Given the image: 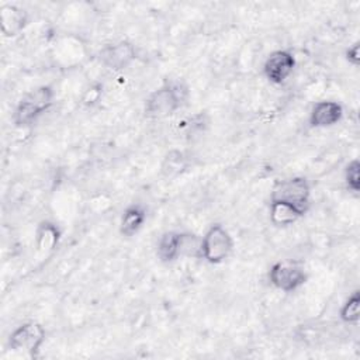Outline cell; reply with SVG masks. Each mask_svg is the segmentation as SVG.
<instances>
[{"label": "cell", "mask_w": 360, "mask_h": 360, "mask_svg": "<svg viewBox=\"0 0 360 360\" xmlns=\"http://www.w3.org/2000/svg\"><path fill=\"white\" fill-rule=\"evenodd\" d=\"M343 180L346 184V188L353 193L359 194L360 191V162L359 159H352L349 163L345 166L343 170Z\"/></svg>", "instance_id": "cell-17"}, {"label": "cell", "mask_w": 360, "mask_h": 360, "mask_svg": "<svg viewBox=\"0 0 360 360\" xmlns=\"http://www.w3.org/2000/svg\"><path fill=\"white\" fill-rule=\"evenodd\" d=\"M55 103V90L49 84H41L25 93L13 111V122L18 128L34 125Z\"/></svg>", "instance_id": "cell-2"}, {"label": "cell", "mask_w": 360, "mask_h": 360, "mask_svg": "<svg viewBox=\"0 0 360 360\" xmlns=\"http://www.w3.org/2000/svg\"><path fill=\"white\" fill-rule=\"evenodd\" d=\"M339 318L343 323L357 325L360 319V291L354 290L342 304L339 309Z\"/></svg>", "instance_id": "cell-16"}, {"label": "cell", "mask_w": 360, "mask_h": 360, "mask_svg": "<svg viewBox=\"0 0 360 360\" xmlns=\"http://www.w3.org/2000/svg\"><path fill=\"white\" fill-rule=\"evenodd\" d=\"M60 239L59 228L49 221H44L37 228L35 233V248L41 253H48L58 246Z\"/></svg>", "instance_id": "cell-15"}, {"label": "cell", "mask_w": 360, "mask_h": 360, "mask_svg": "<svg viewBox=\"0 0 360 360\" xmlns=\"http://www.w3.org/2000/svg\"><path fill=\"white\" fill-rule=\"evenodd\" d=\"M46 339L45 328L35 321L18 325L8 336V346L15 352H24L30 357H37Z\"/></svg>", "instance_id": "cell-5"}, {"label": "cell", "mask_w": 360, "mask_h": 360, "mask_svg": "<svg viewBox=\"0 0 360 360\" xmlns=\"http://www.w3.org/2000/svg\"><path fill=\"white\" fill-rule=\"evenodd\" d=\"M305 212H302L295 205L283 201V200H274L270 198L269 205V219L274 226H290L295 224L301 217H304Z\"/></svg>", "instance_id": "cell-12"}, {"label": "cell", "mask_w": 360, "mask_h": 360, "mask_svg": "<svg viewBox=\"0 0 360 360\" xmlns=\"http://www.w3.org/2000/svg\"><path fill=\"white\" fill-rule=\"evenodd\" d=\"M345 59L349 62V65L357 68L360 62V42L354 41L350 44L345 51Z\"/></svg>", "instance_id": "cell-19"}, {"label": "cell", "mask_w": 360, "mask_h": 360, "mask_svg": "<svg viewBox=\"0 0 360 360\" xmlns=\"http://www.w3.org/2000/svg\"><path fill=\"white\" fill-rule=\"evenodd\" d=\"M297 65L295 55L290 49H276L263 63V75L271 84H283L292 75Z\"/></svg>", "instance_id": "cell-7"}, {"label": "cell", "mask_w": 360, "mask_h": 360, "mask_svg": "<svg viewBox=\"0 0 360 360\" xmlns=\"http://www.w3.org/2000/svg\"><path fill=\"white\" fill-rule=\"evenodd\" d=\"M98 59L107 69L121 72L131 66L136 59V49L135 45L127 39L114 41L100 49Z\"/></svg>", "instance_id": "cell-8"}, {"label": "cell", "mask_w": 360, "mask_h": 360, "mask_svg": "<svg viewBox=\"0 0 360 360\" xmlns=\"http://www.w3.org/2000/svg\"><path fill=\"white\" fill-rule=\"evenodd\" d=\"M97 91H100V87H90V89L86 91V94H84V103H87V104L96 103L98 98L94 97V93H97Z\"/></svg>", "instance_id": "cell-20"}, {"label": "cell", "mask_w": 360, "mask_h": 360, "mask_svg": "<svg viewBox=\"0 0 360 360\" xmlns=\"http://www.w3.org/2000/svg\"><path fill=\"white\" fill-rule=\"evenodd\" d=\"M267 277L270 284L283 292H294L308 280V274L304 266L292 260H281L273 263Z\"/></svg>", "instance_id": "cell-4"}, {"label": "cell", "mask_w": 360, "mask_h": 360, "mask_svg": "<svg viewBox=\"0 0 360 360\" xmlns=\"http://www.w3.org/2000/svg\"><path fill=\"white\" fill-rule=\"evenodd\" d=\"M345 115L343 105L335 100H321L309 111L308 122L312 128H330L342 121Z\"/></svg>", "instance_id": "cell-9"}, {"label": "cell", "mask_w": 360, "mask_h": 360, "mask_svg": "<svg viewBox=\"0 0 360 360\" xmlns=\"http://www.w3.org/2000/svg\"><path fill=\"white\" fill-rule=\"evenodd\" d=\"M180 240H181L180 231L163 232L156 245L158 259L165 264H170V263H174L176 260H179L181 257Z\"/></svg>", "instance_id": "cell-13"}, {"label": "cell", "mask_w": 360, "mask_h": 360, "mask_svg": "<svg viewBox=\"0 0 360 360\" xmlns=\"http://www.w3.org/2000/svg\"><path fill=\"white\" fill-rule=\"evenodd\" d=\"M188 94V87L183 82L169 80L146 97L143 112L152 120L167 118L187 103Z\"/></svg>", "instance_id": "cell-1"}, {"label": "cell", "mask_w": 360, "mask_h": 360, "mask_svg": "<svg viewBox=\"0 0 360 360\" xmlns=\"http://www.w3.org/2000/svg\"><path fill=\"white\" fill-rule=\"evenodd\" d=\"M201 252V236L191 232H181L180 253L181 257H198Z\"/></svg>", "instance_id": "cell-18"}, {"label": "cell", "mask_w": 360, "mask_h": 360, "mask_svg": "<svg viewBox=\"0 0 360 360\" xmlns=\"http://www.w3.org/2000/svg\"><path fill=\"white\" fill-rule=\"evenodd\" d=\"M190 166L187 155L180 149H170L162 159L160 163V174L165 179H176L184 172H187Z\"/></svg>", "instance_id": "cell-14"}, {"label": "cell", "mask_w": 360, "mask_h": 360, "mask_svg": "<svg viewBox=\"0 0 360 360\" xmlns=\"http://www.w3.org/2000/svg\"><path fill=\"white\" fill-rule=\"evenodd\" d=\"M233 246L235 242L229 231L221 224H214L201 236L200 259L210 264H221L231 256Z\"/></svg>", "instance_id": "cell-3"}, {"label": "cell", "mask_w": 360, "mask_h": 360, "mask_svg": "<svg viewBox=\"0 0 360 360\" xmlns=\"http://www.w3.org/2000/svg\"><path fill=\"white\" fill-rule=\"evenodd\" d=\"M270 198L287 201L307 214L311 205V184L302 176L284 179L273 187Z\"/></svg>", "instance_id": "cell-6"}, {"label": "cell", "mask_w": 360, "mask_h": 360, "mask_svg": "<svg viewBox=\"0 0 360 360\" xmlns=\"http://www.w3.org/2000/svg\"><path fill=\"white\" fill-rule=\"evenodd\" d=\"M148 218L146 208L139 202H132L121 214L120 218V233L125 238L135 236L145 225Z\"/></svg>", "instance_id": "cell-11"}, {"label": "cell", "mask_w": 360, "mask_h": 360, "mask_svg": "<svg viewBox=\"0 0 360 360\" xmlns=\"http://www.w3.org/2000/svg\"><path fill=\"white\" fill-rule=\"evenodd\" d=\"M28 24V13L17 4H3L0 7V31L4 37L18 35Z\"/></svg>", "instance_id": "cell-10"}]
</instances>
